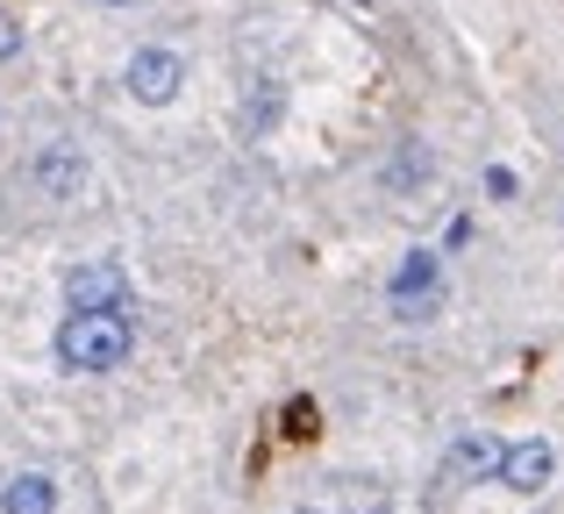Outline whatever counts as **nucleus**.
Masks as SVG:
<instances>
[{
	"mask_svg": "<svg viewBox=\"0 0 564 514\" xmlns=\"http://www.w3.org/2000/svg\"><path fill=\"white\" fill-rule=\"evenodd\" d=\"M494 464H500V444H494L486 429H465V436L451 444V464H443V472H451V479H486Z\"/></svg>",
	"mask_w": 564,
	"mask_h": 514,
	"instance_id": "9",
	"label": "nucleus"
},
{
	"mask_svg": "<svg viewBox=\"0 0 564 514\" xmlns=\"http://www.w3.org/2000/svg\"><path fill=\"white\" fill-rule=\"evenodd\" d=\"M0 514H57V479L51 472H14L0 486Z\"/></svg>",
	"mask_w": 564,
	"mask_h": 514,
	"instance_id": "7",
	"label": "nucleus"
},
{
	"mask_svg": "<svg viewBox=\"0 0 564 514\" xmlns=\"http://www.w3.org/2000/svg\"><path fill=\"white\" fill-rule=\"evenodd\" d=\"M358 8H365V0H358Z\"/></svg>",
	"mask_w": 564,
	"mask_h": 514,
	"instance_id": "15",
	"label": "nucleus"
},
{
	"mask_svg": "<svg viewBox=\"0 0 564 514\" xmlns=\"http://www.w3.org/2000/svg\"><path fill=\"white\" fill-rule=\"evenodd\" d=\"M22 179H29V194H36V200H79L86 179H94V165H86L79 143H43V151L29 157Z\"/></svg>",
	"mask_w": 564,
	"mask_h": 514,
	"instance_id": "4",
	"label": "nucleus"
},
{
	"mask_svg": "<svg viewBox=\"0 0 564 514\" xmlns=\"http://www.w3.org/2000/svg\"><path fill=\"white\" fill-rule=\"evenodd\" d=\"M301 514H315V507H301Z\"/></svg>",
	"mask_w": 564,
	"mask_h": 514,
	"instance_id": "14",
	"label": "nucleus"
},
{
	"mask_svg": "<svg viewBox=\"0 0 564 514\" xmlns=\"http://www.w3.org/2000/svg\"><path fill=\"white\" fill-rule=\"evenodd\" d=\"M386 307L393 321H436L443 315V258L436 251H408L386 278Z\"/></svg>",
	"mask_w": 564,
	"mask_h": 514,
	"instance_id": "2",
	"label": "nucleus"
},
{
	"mask_svg": "<svg viewBox=\"0 0 564 514\" xmlns=\"http://www.w3.org/2000/svg\"><path fill=\"white\" fill-rule=\"evenodd\" d=\"M65 300H72V315H86V307H122V315H137V293H129V272L115 258H86V264H72V278H65Z\"/></svg>",
	"mask_w": 564,
	"mask_h": 514,
	"instance_id": "5",
	"label": "nucleus"
},
{
	"mask_svg": "<svg viewBox=\"0 0 564 514\" xmlns=\"http://www.w3.org/2000/svg\"><path fill=\"white\" fill-rule=\"evenodd\" d=\"M551 472H557V450L543 444V436H522V444H500V464H494V479H500L508 493H522V501H529V493H543V486H551Z\"/></svg>",
	"mask_w": 564,
	"mask_h": 514,
	"instance_id": "6",
	"label": "nucleus"
},
{
	"mask_svg": "<svg viewBox=\"0 0 564 514\" xmlns=\"http://www.w3.org/2000/svg\"><path fill=\"white\" fill-rule=\"evenodd\" d=\"M100 8H143V0H100Z\"/></svg>",
	"mask_w": 564,
	"mask_h": 514,
	"instance_id": "13",
	"label": "nucleus"
},
{
	"mask_svg": "<svg viewBox=\"0 0 564 514\" xmlns=\"http://www.w3.org/2000/svg\"><path fill=\"white\" fill-rule=\"evenodd\" d=\"M486 194L508 200V194H514V172H500V165H494V172H486Z\"/></svg>",
	"mask_w": 564,
	"mask_h": 514,
	"instance_id": "12",
	"label": "nucleus"
},
{
	"mask_svg": "<svg viewBox=\"0 0 564 514\" xmlns=\"http://www.w3.org/2000/svg\"><path fill=\"white\" fill-rule=\"evenodd\" d=\"M286 436H301V444L315 436V401H293L286 407Z\"/></svg>",
	"mask_w": 564,
	"mask_h": 514,
	"instance_id": "10",
	"label": "nucleus"
},
{
	"mask_svg": "<svg viewBox=\"0 0 564 514\" xmlns=\"http://www.w3.org/2000/svg\"><path fill=\"white\" fill-rule=\"evenodd\" d=\"M122 86H129V100H143V108H172L180 86H186V57L165 51V43H143V51L129 57Z\"/></svg>",
	"mask_w": 564,
	"mask_h": 514,
	"instance_id": "3",
	"label": "nucleus"
},
{
	"mask_svg": "<svg viewBox=\"0 0 564 514\" xmlns=\"http://www.w3.org/2000/svg\"><path fill=\"white\" fill-rule=\"evenodd\" d=\"M14 57H22V22L0 14V65H14Z\"/></svg>",
	"mask_w": 564,
	"mask_h": 514,
	"instance_id": "11",
	"label": "nucleus"
},
{
	"mask_svg": "<svg viewBox=\"0 0 564 514\" xmlns=\"http://www.w3.org/2000/svg\"><path fill=\"white\" fill-rule=\"evenodd\" d=\"M129 350H137V315H122V307H86V315H65V329H57V364L65 372H122Z\"/></svg>",
	"mask_w": 564,
	"mask_h": 514,
	"instance_id": "1",
	"label": "nucleus"
},
{
	"mask_svg": "<svg viewBox=\"0 0 564 514\" xmlns=\"http://www.w3.org/2000/svg\"><path fill=\"white\" fill-rule=\"evenodd\" d=\"M429 179H436V157H429V143H400V151L386 157V172H379L386 194H414V186H429Z\"/></svg>",
	"mask_w": 564,
	"mask_h": 514,
	"instance_id": "8",
	"label": "nucleus"
}]
</instances>
